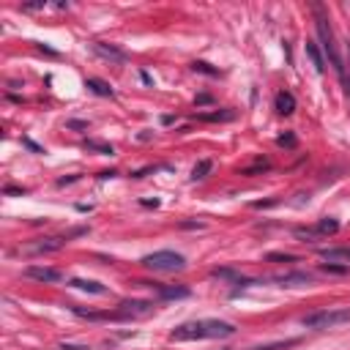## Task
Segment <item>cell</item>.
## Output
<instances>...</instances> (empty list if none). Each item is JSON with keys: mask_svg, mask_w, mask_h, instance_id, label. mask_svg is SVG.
<instances>
[{"mask_svg": "<svg viewBox=\"0 0 350 350\" xmlns=\"http://www.w3.org/2000/svg\"><path fill=\"white\" fill-rule=\"evenodd\" d=\"M115 170H104V172H99V178H102V181H107V178H115Z\"/></svg>", "mask_w": 350, "mask_h": 350, "instance_id": "cell-35", "label": "cell"}, {"mask_svg": "<svg viewBox=\"0 0 350 350\" xmlns=\"http://www.w3.org/2000/svg\"><path fill=\"white\" fill-rule=\"evenodd\" d=\"M211 102H213V99L208 96V93H200V96H197V104H211Z\"/></svg>", "mask_w": 350, "mask_h": 350, "instance_id": "cell-34", "label": "cell"}, {"mask_svg": "<svg viewBox=\"0 0 350 350\" xmlns=\"http://www.w3.org/2000/svg\"><path fill=\"white\" fill-rule=\"evenodd\" d=\"M266 170H271V161H268V159H257L252 167H244L241 175H254V172H266Z\"/></svg>", "mask_w": 350, "mask_h": 350, "instance_id": "cell-21", "label": "cell"}, {"mask_svg": "<svg viewBox=\"0 0 350 350\" xmlns=\"http://www.w3.org/2000/svg\"><path fill=\"white\" fill-rule=\"evenodd\" d=\"M277 145L279 148H295V145H298V137H295L293 132H285V134H279V137H277Z\"/></svg>", "mask_w": 350, "mask_h": 350, "instance_id": "cell-24", "label": "cell"}, {"mask_svg": "<svg viewBox=\"0 0 350 350\" xmlns=\"http://www.w3.org/2000/svg\"><path fill=\"white\" fill-rule=\"evenodd\" d=\"M320 257L328 262L342 260L345 266H350V246H336V249H320Z\"/></svg>", "mask_w": 350, "mask_h": 350, "instance_id": "cell-14", "label": "cell"}, {"mask_svg": "<svg viewBox=\"0 0 350 350\" xmlns=\"http://www.w3.org/2000/svg\"><path fill=\"white\" fill-rule=\"evenodd\" d=\"M293 235H295V238H301V241H315V238H320V233L315 230V227H295Z\"/></svg>", "mask_w": 350, "mask_h": 350, "instance_id": "cell-22", "label": "cell"}, {"mask_svg": "<svg viewBox=\"0 0 350 350\" xmlns=\"http://www.w3.org/2000/svg\"><path fill=\"white\" fill-rule=\"evenodd\" d=\"M28 189H19V186H6L3 189V194H25Z\"/></svg>", "mask_w": 350, "mask_h": 350, "instance_id": "cell-29", "label": "cell"}, {"mask_svg": "<svg viewBox=\"0 0 350 350\" xmlns=\"http://www.w3.org/2000/svg\"><path fill=\"white\" fill-rule=\"evenodd\" d=\"M153 312V304L151 301H123V304H118L115 309V318L118 320H137V318H148V315Z\"/></svg>", "mask_w": 350, "mask_h": 350, "instance_id": "cell-5", "label": "cell"}, {"mask_svg": "<svg viewBox=\"0 0 350 350\" xmlns=\"http://www.w3.org/2000/svg\"><path fill=\"white\" fill-rule=\"evenodd\" d=\"M69 287H77V290H85V293H93V295H104L107 287L102 282H93V279H71Z\"/></svg>", "mask_w": 350, "mask_h": 350, "instance_id": "cell-13", "label": "cell"}, {"mask_svg": "<svg viewBox=\"0 0 350 350\" xmlns=\"http://www.w3.org/2000/svg\"><path fill=\"white\" fill-rule=\"evenodd\" d=\"M323 271H331V274H347L350 271V266H334V262H323Z\"/></svg>", "mask_w": 350, "mask_h": 350, "instance_id": "cell-27", "label": "cell"}, {"mask_svg": "<svg viewBox=\"0 0 350 350\" xmlns=\"http://www.w3.org/2000/svg\"><path fill=\"white\" fill-rule=\"evenodd\" d=\"M304 52H307V58L312 60L315 71H318V74L326 71V58H323V52H320L318 44H315V41H307V44H304Z\"/></svg>", "mask_w": 350, "mask_h": 350, "instance_id": "cell-12", "label": "cell"}, {"mask_svg": "<svg viewBox=\"0 0 350 350\" xmlns=\"http://www.w3.org/2000/svg\"><path fill=\"white\" fill-rule=\"evenodd\" d=\"M235 334V326L227 320H189L170 331L172 342H192V339H227Z\"/></svg>", "mask_w": 350, "mask_h": 350, "instance_id": "cell-1", "label": "cell"}, {"mask_svg": "<svg viewBox=\"0 0 350 350\" xmlns=\"http://www.w3.org/2000/svg\"><path fill=\"white\" fill-rule=\"evenodd\" d=\"M69 129H88L85 120H69Z\"/></svg>", "mask_w": 350, "mask_h": 350, "instance_id": "cell-31", "label": "cell"}, {"mask_svg": "<svg viewBox=\"0 0 350 350\" xmlns=\"http://www.w3.org/2000/svg\"><path fill=\"white\" fill-rule=\"evenodd\" d=\"M304 328H315V331H326V328H336L342 323H350V307H334V309H318L301 318Z\"/></svg>", "mask_w": 350, "mask_h": 350, "instance_id": "cell-3", "label": "cell"}, {"mask_svg": "<svg viewBox=\"0 0 350 350\" xmlns=\"http://www.w3.org/2000/svg\"><path fill=\"white\" fill-rule=\"evenodd\" d=\"M315 230H318L320 235H334L336 230H339V222L331 219V216H326V219H320L318 225H315Z\"/></svg>", "mask_w": 350, "mask_h": 350, "instance_id": "cell-16", "label": "cell"}, {"mask_svg": "<svg viewBox=\"0 0 350 350\" xmlns=\"http://www.w3.org/2000/svg\"><path fill=\"white\" fill-rule=\"evenodd\" d=\"M25 277H28V279H36V282H47V285H52V282H60V279H63V274H60L58 268L28 266V268H25Z\"/></svg>", "mask_w": 350, "mask_h": 350, "instance_id": "cell-9", "label": "cell"}, {"mask_svg": "<svg viewBox=\"0 0 350 350\" xmlns=\"http://www.w3.org/2000/svg\"><path fill=\"white\" fill-rule=\"evenodd\" d=\"M143 205L145 208H159V200L156 197H153V200H143Z\"/></svg>", "mask_w": 350, "mask_h": 350, "instance_id": "cell-36", "label": "cell"}, {"mask_svg": "<svg viewBox=\"0 0 350 350\" xmlns=\"http://www.w3.org/2000/svg\"><path fill=\"white\" fill-rule=\"evenodd\" d=\"M266 260H271V262H298L295 254H279V252H271Z\"/></svg>", "mask_w": 350, "mask_h": 350, "instance_id": "cell-26", "label": "cell"}, {"mask_svg": "<svg viewBox=\"0 0 350 350\" xmlns=\"http://www.w3.org/2000/svg\"><path fill=\"white\" fill-rule=\"evenodd\" d=\"M192 71L197 74H208V77H219V69H213L211 63H205V60H194L192 63Z\"/></svg>", "mask_w": 350, "mask_h": 350, "instance_id": "cell-20", "label": "cell"}, {"mask_svg": "<svg viewBox=\"0 0 350 350\" xmlns=\"http://www.w3.org/2000/svg\"><path fill=\"white\" fill-rule=\"evenodd\" d=\"M312 274L304 271H287V274H277V277H268V282H277L282 287H301V285H312Z\"/></svg>", "mask_w": 350, "mask_h": 350, "instance_id": "cell-8", "label": "cell"}, {"mask_svg": "<svg viewBox=\"0 0 350 350\" xmlns=\"http://www.w3.org/2000/svg\"><path fill=\"white\" fill-rule=\"evenodd\" d=\"M69 244V235H50V238H38L36 244H28L25 252L28 254H47V252H58Z\"/></svg>", "mask_w": 350, "mask_h": 350, "instance_id": "cell-6", "label": "cell"}, {"mask_svg": "<svg viewBox=\"0 0 350 350\" xmlns=\"http://www.w3.org/2000/svg\"><path fill=\"white\" fill-rule=\"evenodd\" d=\"M74 181H79V175H69V178H60V181H58V186H69V184H74Z\"/></svg>", "mask_w": 350, "mask_h": 350, "instance_id": "cell-30", "label": "cell"}, {"mask_svg": "<svg viewBox=\"0 0 350 350\" xmlns=\"http://www.w3.org/2000/svg\"><path fill=\"white\" fill-rule=\"evenodd\" d=\"M315 11V28H318V36H320V44H323V52H326V58L331 60L336 77L342 79V82H347V71H345V63H342V55H339V44H336V36L331 30V25H328V17L326 11H323L320 3L312 6Z\"/></svg>", "mask_w": 350, "mask_h": 350, "instance_id": "cell-2", "label": "cell"}, {"mask_svg": "<svg viewBox=\"0 0 350 350\" xmlns=\"http://www.w3.org/2000/svg\"><path fill=\"white\" fill-rule=\"evenodd\" d=\"M211 277H219V279L238 282V279H241V274H238V271H233V268H213V271H211Z\"/></svg>", "mask_w": 350, "mask_h": 350, "instance_id": "cell-23", "label": "cell"}, {"mask_svg": "<svg viewBox=\"0 0 350 350\" xmlns=\"http://www.w3.org/2000/svg\"><path fill=\"white\" fill-rule=\"evenodd\" d=\"M143 268L148 271H159V274H172V271H184L186 268V257L172 249H161V252L145 254L143 257Z\"/></svg>", "mask_w": 350, "mask_h": 350, "instance_id": "cell-4", "label": "cell"}, {"mask_svg": "<svg viewBox=\"0 0 350 350\" xmlns=\"http://www.w3.org/2000/svg\"><path fill=\"white\" fill-rule=\"evenodd\" d=\"M197 120H233L235 112L233 110H225V112H200V115H194Z\"/></svg>", "mask_w": 350, "mask_h": 350, "instance_id": "cell-18", "label": "cell"}, {"mask_svg": "<svg viewBox=\"0 0 350 350\" xmlns=\"http://www.w3.org/2000/svg\"><path fill=\"white\" fill-rule=\"evenodd\" d=\"M85 148H91V151H99V153H104V156H112V153H115V148H112L110 143H99V140H88Z\"/></svg>", "mask_w": 350, "mask_h": 350, "instance_id": "cell-19", "label": "cell"}, {"mask_svg": "<svg viewBox=\"0 0 350 350\" xmlns=\"http://www.w3.org/2000/svg\"><path fill=\"white\" fill-rule=\"evenodd\" d=\"M274 110H277L279 115H293L295 112V96L290 91H279L277 99H274Z\"/></svg>", "mask_w": 350, "mask_h": 350, "instance_id": "cell-11", "label": "cell"}, {"mask_svg": "<svg viewBox=\"0 0 350 350\" xmlns=\"http://www.w3.org/2000/svg\"><path fill=\"white\" fill-rule=\"evenodd\" d=\"M85 88H88L91 93H96V96H104V99H112V96H115V91H112V88L107 85L104 79H96V77H88V79H85Z\"/></svg>", "mask_w": 350, "mask_h": 350, "instance_id": "cell-15", "label": "cell"}, {"mask_svg": "<svg viewBox=\"0 0 350 350\" xmlns=\"http://www.w3.org/2000/svg\"><path fill=\"white\" fill-rule=\"evenodd\" d=\"M277 205V200H266V203H252V208H271Z\"/></svg>", "mask_w": 350, "mask_h": 350, "instance_id": "cell-33", "label": "cell"}, {"mask_svg": "<svg viewBox=\"0 0 350 350\" xmlns=\"http://www.w3.org/2000/svg\"><path fill=\"white\" fill-rule=\"evenodd\" d=\"M211 170H213V161H211V159L197 161V164H194V170H192V181H203Z\"/></svg>", "mask_w": 350, "mask_h": 350, "instance_id": "cell-17", "label": "cell"}, {"mask_svg": "<svg viewBox=\"0 0 350 350\" xmlns=\"http://www.w3.org/2000/svg\"><path fill=\"white\" fill-rule=\"evenodd\" d=\"M345 85H347V93H350V77H347V82H345Z\"/></svg>", "mask_w": 350, "mask_h": 350, "instance_id": "cell-37", "label": "cell"}, {"mask_svg": "<svg viewBox=\"0 0 350 350\" xmlns=\"http://www.w3.org/2000/svg\"><path fill=\"white\" fill-rule=\"evenodd\" d=\"M181 227H184V230H203V222H181Z\"/></svg>", "mask_w": 350, "mask_h": 350, "instance_id": "cell-28", "label": "cell"}, {"mask_svg": "<svg viewBox=\"0 0 350 350\" xmlns=\"http://www.w3.org/2000/svg\"><path fill=\"white\" fill-rule=\"evenodd\" d=\"M25 145H28V148H30L33 153H44V148H38L36 143H33V140H25Z\"/></svg>", "mask_w": 350, "mask_h": 350, "instance_id": "cell-32", "label": "cell"}, {"mask_svg": "<svg viewBox=\"0 0 350 350\" xmlns=\"http://www.w3.org/2000/svg\"><path fill=\"white\" fill-rule=\"evenodd\" d=\"M91 50L96 52L99 58L110 60V63H126V60H129V55H126L123 50H118L115 44H107V41H91Z\"/></svg>", "mask_w": 350, "mask_h": 350, "instance_id": "cell-7", "label": "cell"}, {"mask_svg": "<svg viewBox=\"0 0 350 350\" xmlns=\"http://www.w3.org/2000/svg\"><path fill=\"white\" fill-rule=\"evenodd\" d=\"M293 345H298V339H285V342H274V345H260V347H254V350H287V347H293Z\"/></svg>", "mask_w": 350, "mask_h": 350, "instance_id": "cell-25", "label": "cell"}, {"mask_svg": "<svg viewBox=\"0 0 350 350\" xmlns=\"http://www.w3.org/2000/svg\"><path fill=\"white\" fill-rule=\"evenodd\" d=\"M156 290L159 298H164V301H172V298H189V287L186 285H156L153 287Z\"/></svg>", "mask_w": 350, "mask_h": 350, "instance_id": "cell-10", "label": "cell"}]
</instances>
